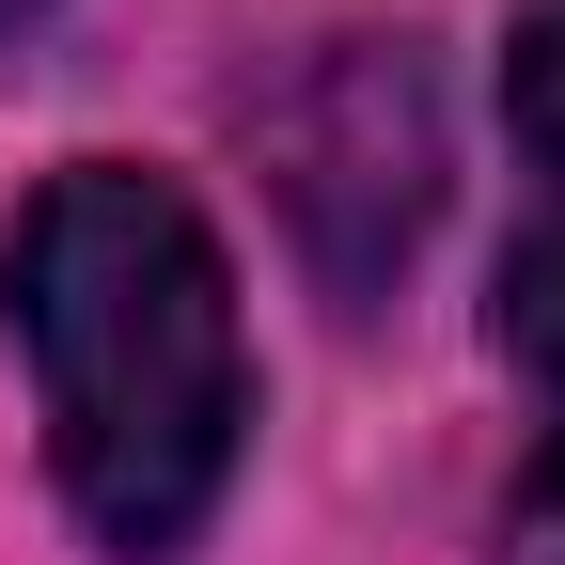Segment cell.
Returning a JSON list of instances; mask_svg holds the SVG:
<instances>
[{"label": "cell", "instance_id": "obj_1", "mask_svg": "<svg viewBox=\"0 0 565 565\" xmlns=\"http://www.w3.org/2000/svg\"><path fill=\"white\" fill-rule=\"evenodd\" d=\"M0 315L47 393V471L95 550L173 565L236 487L252 440V330L204 204L141 158H79L0 236Z\"/></svg>", "mask_w": 565, "mask_h": 565}, {"label": "cell", "instance_id": "obj_2", "mask_svg": "<svg viewBox=\"0 0 565 565\" xmlns=\"http://www.w3.org/2000/svg\"><path fill=\"white\" fill-rule=\"evenodd\" d=\"M267 141V189L299 221V267L330 282L345 315L393 299V267L440 221V95H424V47L408 32H330L282 95H252Z\"/></svg>", "mask_w": 565, "mask_h": 565}, {"label": "cell", "instance_id": "obj_3", "mask_svg": "<svg viewBox=\"0 0 565 565\" xmlns=\"http://www.w3.org/2000/svg\"><path fill=\"white\" fill-rule=\"evenodd\" d=\"M503 362H519V393L550 408V471H534V487H565V221H534V236L503 252Z\"/></svg>", "mask_w": 565, "mask_h": 565}, {"label": "cell", "instance_id": "obj_4", "mask_svg": "<svg viewBox=\"0 0 565 565\" xmlns=\"http://www.w3.org/2000/svg\"><path fill=\"white\" fill-rule=\"evenodd\" d=\"M503 110H519V158H534V221H565V0H534V17H519Z\"/></svg>", "mask_w": 565, "mask_h": 565}, {"label": "cell", "instance_id": "obj_5", "mask_svg": "<svg viewBox=\"0 0 565 565\" xmlns=\"http://www.w3.org/2000/svg\"><path fill=\"white\" fill-rule=\"evenodd\" d=\"M503 565H565V487H534V503H519V534H503Z\"/></svg>", "mask_w": 565, "mask_h": 565}, {"label": "cell", "instance_id": "obj_6", "mask_svg": "<svg viewBox=\"0 0 565 565\" xmlns=\"http://www.w3.org/2000/svg\"><path fill=\"white\" fill-rule=\"evenodd\" d=\"M32 17H47V0H0V32H32Z\"/></svg>", "mask_w": 565, "mask_h": 565}]
</instances>
